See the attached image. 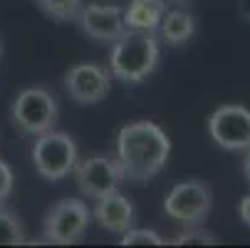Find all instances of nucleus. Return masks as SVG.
Returning a JSON list of instances; mask_svg holds the SVG:
<instances>
[{"label":"nucleus","mask_w":250,"mask_h":248,"mask_svg":"<svg viewBox=\"0 0 250 248\" xmlns=\"http://www.w3.org/2000/svg\"><path fill=\"white\" fill-rule=\"evenodd\" d=\"M171 154V139L166 132L144 119L131 122L117 134V164L122 169L124 181L146 184L166 166Z\"/></svg>","instance_id":"1"},{"label":"nucleus","mask_w":250,"mask_h":248,"mask_svg":"<svg viewBox=\"0 0 250 248\" xmlns=\"http://www.w3.org/2000/svg\"><path fill=\"white\" fill-rule=\"evenodd\" d=\"M159 62V43L149 30H124L114 40L109 55V72L124 85L144 82Z\"/></svg>","instance_id":"2"},{"label":"nucleus","mask_w":250,"mask_h":248,"mask_svg":"<svg viewBox=\"0 0 250 248\" xmlns=\"http://www.w3.org/2000/svg\"><path fill=\"white\" fill-rule=\"evenodd\" d=\"M32 164L47 181H60L77 166V144L64 132H42L32 144Z\"/></svg>","instance_id":"3"},{"label":"nucleus","mask_w":250,"mask_h":248,"mask_svg":"<svg viewBox=\"0 0 250 248\" xmlns=\"http://www.w3.org/2000/svg\"><path fill=\"white\" fill-rule=\"evenodd\" d=\"M57 114H60L57 99L42 87L22 90L13 99V107H10V119H13L15 129L27 136H38L42 132L55 129Z\"/></svg>","instance_id":"4"},{"label":"nucleus","mask_w":250,"mask_h":248,"mask_svg":"<svg viewBox=\"0 0 250 248\" xmlns=\"http://www.w3.org/2000/svg\"><path fill=\"white\" fill-rule=\"evenodd\" d=\"M89 206L82 199H62L57 201L45 216V238L47 243L69 246L84 236L89 226Z\"/></svg>","instance_id":"5"},{"label":"nucleus","mask_w":250,"mask_h":248,"mask_svg":"<svg viewBox=\"0 0 250 248\" xmlns=\"http://www.w3.org/2000/svg\"><path fill=\"white\" fill-rule=\"evenodd\" d=\"M164 211L184 226H201L210 214V189L203 181L176 184L164 199Z\"/></svg>","instance_id":"6"},{"label":"nucleus","mask_w":250,"mask_h":248,"mask_svg":"<svg viewBox=\"0 0 250 248\" xmlns=\"http://www.w3.org/2000/svg\"><path fill=\"white\" fill-rule=\"evenodd\" d=\"M208 134L226 152L250 149V110L240 104L218 107L208 119Z\"/></svg>","instance_id":"7"},{"label":"nucleus","mask_w":250,"mask_h":248,"mask_svg":"<svg viewBox=\"0 0 250 248\" xmlns=\"http://www.w3.org/2000/svg\"><path fill=\"white\" fill-rule=\"evenodd\" d=\"M75 181L80 191L89 199H99L109 191H117V186L124 181L122 169L117 164V157L109 154H94L75 166Z\"/></svg>","instance_id":"8"},{"label":"nucleus","mask_w":250,"mask_h":248,"mask_svg":"<svg viewBox=\"0 0 250 248\" xmlns=\"http://www.w3.org/2000/svg\"><path fill=\"white\" fill-rule=\"evenodd\" d=\"M112 90V72L99 65L84 62L67 69L64 92L77 104H99Z\"/></svg>","instance_id":"9"},{"label":"nucleus","mask_w":250,"mask_h":248,"mask_svg":"<svg viewBox=\"0 0 250 248\" xmlns=\"http://www.w3.org/2000/svg\"><path fill=\"white\" fill-rule=\"evenodd\" d=\"M77 23L84 35L99 43H114L126 30L124 25V10L119 5H104V3H89L82 5Z\"/></svg>","instance_id":"10"},{"label":"nucleus","mask_w":250,"mask_h":248,"mask_svg":"<svg viewBox=\"0 0 250 248\" xmlns=\"http://www.w3.org/2000/svg\"><path fill=\"white\" fill-rule=\"evenodd\" d=\"M92 216L97 219V224L104 231L124 233L134 224V206H131V201L124 194L109 191V194H104V196L97 199V206L92 211Z\"/></svg>","instance_id":"11"},{"label":"nucleus","mask_w":250,"mask_h":248,"mask_svg":"<svg viewBox=\"0 0 250 248\" xmlns=\"http://www.w3.org/2000/svg\"><path fill=\"white\" fill-rule=\"evenodd\" d=\"M166 13V0H131L124 8L126 30H149L156 32Z\"/></svg>","instance_id":"12"},{"label":"nucleus","mask_w":250,"mask_h":248,"mask_svg":"<svg viewBox=\"0 0 250 248\" xmlns=\"http://www.w3.org/2000/svg\"><path fill=\"white\" fill-rule=\"evenodd\" d=\"M161 38L168 43V45H184L193 38V32H196V23H193V15L186 13V10H166L164 18H161Z\"/></svg>","instance_id":"13"},{"label":"nucleus","mask_w":250,"mask_h":248,"mask_svg":"<svg viewBox=\"0 0 250 248\" xmlns=\"http://www.w3.org/2000/svg\"><path fill=\"white\" fill-rule=\"evenodd\" d=\"M35 3L40 5L45 15L55 18L57 23H72L82 10V0H35Z\"/></svg>","instance_id":"14"},{"label":"nucleus","mask_w":250,"mask_h":248,"mask_svg":"<svg viewBox=\"0 0 250 248\" xmlns=\"http://www.w3.org/2000/svg\"><path fill=\"white\" fill-rule=\"evenodd\" d=\"M25 243V231L22 224L13 211L0 208V246H20Z\"/></svg>","instance_id":"15"},{"label":"nucleus","mask_w":250,"mask_h":248,"mask_svg":"<svg viewBox=\"0 0 250 248\" xmlns=\"http://www.w3.org/2000/svg\"><path fill=\"white\" fill-rule=\"evenodd\" d=\"M213 243H216V236L198 226H186V231H181L173 238V246H213Z\"/></svg>","instance_id":"16"},{"label":"nucleus","mask_w":250,"mask_h":248,"mask_svg":"<svg viewBox=\"0 0 250 248\" xmlns=\"http://www.w3.org/2000/svg\"><path fill=\"white\" fill-rule=\"evenodd\" d=\"M122 246H161L164 238L149 228H126L122 233Z\"/></svg>","instance_id":"17"},{"label":"nucleus","mask_w":250,"mask_h":248,"mask_svg":"<svg viewBox=\"0 0 250 248\" xmlns=\"http://www.w3.org/2000/svg\"><path fill=\"white\" fill-rule=\"evenodd\" d=\"M13 184H15V176H13V169L0 159V203H3L10 191H13Z\"/></svg>","instance_id":"18"},{"label":"nucleus","mask_w":250,"mask_h":248,"mask_svg":"<svg viewBox=\"0 0 250 248\" xmlns=\"http://www.w3.org/2000/svg\"><path fill=\"white\" fill-rule=\"evenodd\" d=\"M238 214H240V221H243L245 226H250V194L243 196V201H240V206H238Z\"/></svg>","instance_id":"19"},{"label":"nucleus","mask_w":250,"mask_h":248,"mask_svg":"<svg viewBox=\"0 0 250 248\" xmlns=\"http://www.w3.org/2000/svg\"><path fill=\"white\" fill-rule=\"evenodd\" d=\"M238 13H240L243 20L250 23V0H238Z\"/></svg>","instance_id":"20"},{"label":"nucleus","mask_w":250,"mask_h":248,"mask_svg":"<svg viewBox=\"0 0 250 248\" xmlns=\"http://www.w3.org/2000/svg\"><path fill=\"white\" fill-rule=\"evenodd\" d=\"M243 171H245V179L250 184V149H245V161H243Z\"/></svg>","instance_id":"21"},{"label":"nucleus","mask_w":250,"mask_h":248,"mask_svg":"<svg viewBox=\"0 0 250 248\" xmlns=\"http://www.w3.org/2000/svg\"><path fill=\"white\" fill-rule=\"evenodd\" d=\"M171 3H176L178 8H188V5L193 3V0H171Z\"/></svg>","instance_id":"22"},{"label":"nucleus","mask_w":250,"mask_h":248,"mask_svg":"<svg viewBox=\"0 0 250 248\" xmlns=\"http://www.w3.org/2000/svg\"><path fill=\"white\" fill-rule=\"evenodd\" d=\"M0 57H3V47H0Z\"/></svg>","instance_id":"23"}]
</instances>
